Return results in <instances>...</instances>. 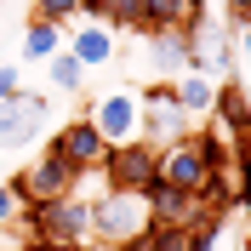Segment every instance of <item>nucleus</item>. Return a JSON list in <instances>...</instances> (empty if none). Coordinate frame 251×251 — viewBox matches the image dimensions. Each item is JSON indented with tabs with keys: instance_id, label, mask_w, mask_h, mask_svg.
Wrapping results in <instances>:
<instances>
[{
	"instance_id": "f257e3e1",
	"label": "nucleus",
	"mask_w": 251,
	"mask_h": 251,
	"mask_svg": "<svg viewBox=\"0 0 251 251\" xmlns=\"http://www.w3.org/2000/svg\"><path fill=\"white\" fill-rule=\"evenodd\" d=\"M23 223H29V234L46 240V246H63V240H92V200H80V194L34 200V205H23Z\"/></svg>"
},
{
	"instance_id": "f03ea898",
	"label": "nucleus",
	"mask_w": 251,
	"mask_h": 251,
	"mask_svg": "<svg viewBox=\"0 0 251 251\" xmlns=\"http://www.w3.org/2000/svg\"><path fill=\"white\" fill-rule=\"evenodd\" d=\"M149 228V205L143 194H120V188H103V200H92V234L109 240V246H126Z\"/></svg>"
},
{
	"instance_id": "7ed1b4c3",
	"label": "nucleus",
	"mask_w": 251,
	"mask_h": 251,
	"mask_svg": "<svg viewBox=\"0 0 251 251\" xmlns=\"http://www.w3.org/2000/svg\"><path fill=\"white\" fill-rule=\"evenodd\" d=\"M97 172L109 177V188H120V194H143L149 183H160V149L143 143V137L137 143H114Z\"/></svg>"
},
{
	"instance_id": "20e7f679",
	"label": "nucleus",
	"mask_w": 251,
	"mask_h": 251,
	"mask_svg": "<svg viewBox=\"0 0 251 251\" xmlns=\"http://www.w3.org/2000/svg\"><path fill=\"white\" fill-rule=\"evenodd\" d=\"M86 120L97 126V137L109 143H137L143 137V103L131 86H120V92H97L92 97V109H86Z\"/></svg>"
},
{
	"instance_id": "39448f33",
	"label": "nucleus",
	"mask_w": 251,
	"mask_h": 251,
	"mask_svg": "<svg viewBox=\"0 0 251 251\" xmlns=\"http://www.w3.org/2000/svg\"><path fill=\"white\" fill-rule=\"evenodd\" d=\"M6 183H12L17 205H34V200H63V194H75L80 172H75V166H69L63 154H51V149H46V154L34 160L23 177H6Z\"/></svg>"
},
{
	"instance_id": "423d86ee",
	"label": "nucleus",
	"mask_w": 251,
	"mask_h": 251,
	"mask_svg": "<svg viewBox=\"0 0 251 251\" xmlns=\"http://www.w3.org/2000/svg\"><path fill=\"white\" fill-rule=\"evenodd\" d=\"M51 120V103L34 92H12L6 103H0V149H29V143H40V131H46Z\"/></svg>"
},
{
	"instance_id": "0eeeda50",
	"label": "nucleus",
	"mask_w": 251,
	"mask_h": 251,
	"mask_svg": "<svg viewBox=\"0 0 251 251\" xmlns=\"http://www.w3.org/2000/svg\"><path fill=\"white\" fill-rule=\"evenodd\" d=\"M188 69L200 75H228L234 69V29L217 17H194L188 23Z\"/></svg>"
},
{
	"instance_id": "6e6552de",
	"label": "nucleus",
	"mask_w": 251,
	"mask_h": 251,
	"mask_svg": "<svg viewBox=\"0 0 251 251\" xmlns=\"http://www.w3.org/2000/svg\"><path fill=\"white\" fill-rule=\"evenodd\" d=\"M46 149H51V154H63L80 177H86V172H97V166H103V154H109V143L97 137V126L86 120V114H80V120H69L57 137L46 143Z\"/></svg>"
},
{
	"instance_id": "1a4fd4ad",
	"label": "nucleus",
	"mask_w": 251,
	"mask_h": 251,
	"mask_svg": "<svg viewBox=\"0 0 251 251\" xmlns=\"http://www.w3.org/2000/svg\"><path fill=\"white\" fill-rule=\"evenodd\" d=\"M143 57H149L154 80L188 75V29H149L143 34Z\"/></svg>"
},
{
	"instance_id": "9d476101",
	"label": "nucleus",
	"mask_w": 251,
	"mask_h": 251,
	"mask_svg": "<svg viewBox=\"0 0 251 251\" xmlns=\"http://www.w3.org/2000/svg\"><path fill=\"white\" fill-rule=\"evenodd\" d=\"M143 205H149V223H177V228H188L200 217V200L188 188H172V183H149L143 188Z\"/></svg>"
},
{
	"instance_id": "9b49d317",
	"label": "nucleus",
	"mask_w": 251,
	"mask_h": 251,
	"mask_svg": "<svg viewBox=\"0 0 251 251\" xmlns=\"http://www.w3.org/2000/svg\"><path fill=\"white\" fill-rule=\"evenodd\" d=\"M205 160H200V149L194 143H172V149H160V183H172V188H188V194H200V183H205Z\"/></svg>"
},
{
	"instance_id": "f8f14e48",
	"label": "nucleus",
	"mask_w": 251,
	"mask_h": 251,
	"mask_svg": "<svg viewBox=\"0 0 251 251\" xmlns=\"http://www.w3.org/2000/svg\"><path fill=\"white\" fill-rule=\"evenodd\" d=\"M205 126H217L223 137L234 143L240 131H251V103H246V86L240 80H223L217 97H211V114H205Z\"/></svg>"
},
{
	"instance_id": "ddd939ff",
	"label": "nucleus",
	"mask_w": 251,
	"mask_h": 251,
	"mask_svg": "<svg viewBox=\"0 0 251 251\" xmlns=\"http://www.w3.org/2000/svg\"><path fill=\"white\" fill-rule=\"evenodd\" d=\"M188 131H194V120L177 109V97H172V103H143V143L172 149V143H183Z\"/></svg>"
},
{
	"instance_id": "4468645a",
	"label": "nucleus",
	"mask_w": 251,
	"mask_h": 251,
	"mask_svg": "<svg viewBox=\"0 0 251 251\" xmlns=\"http://www.w3.org/2000/svg\"><path fill=\"white\" fill-rule=\"evenodd\" d=\"M172 97H177V109L188 114V120L200 126L205 114H211V97H217V75H200V69H188V75L172 80Z\"/></svg>"
},
{
	"instance_id": "2eb2a0df",
	"label": "nucleus",
	"mask_w": 251,
	"mask_h": 251,
	"mask_svg": "<svg viewBox=\"0 0 251 251\" xmlns=\"http://www.w3.org/2000/svg\"><path fill=\"white\" fill-rule=\"evenodd\" d=\"M69 57H75L80 69H103V63H114V29H109V23H86V29L69 40Z\"/></svg>"
},
{
	"instance_id": "dca6fc26",
	"label": "nucleus",
	"mask_w": 251,
	"mask_h": 251,
	"mask_svg": "<svg viewBox=\"0 0 251 251\" xmlns=\"http://www.w3.org/2000/svg\"><path fill=\"white\" fill-rule=\"evenodd\" d=\"M205 17V0H143V34L149 29H188Z\"/></svg>"
},
{
	"instance_id": "f3484780",
	"label": "nucleus",
	"mask_w": 251,
	"mask_h": 251,
	"mask_svg": "<svg viewBox=\"0 0 251 251\" xmlns=\"http://www.w3.org/2000/svg\"><path fill=\"white\" fill-rule=\"evenodd\" d=\"M51 51H63V23H46V17H34L29 29H23V57H29V63H46Z\"/></svg>"
},
{
	"instance_id": "a211bd4d",
	"label": "nucleus",
	"mask_w": 251,
	"mask_h": 251,
	"mask_svg": "<svg viewBox=\"0 0 251 251\" xmlns=\"http://www.w3.org/2000/svg\"><path fill=\"white\" fill-rule=\"evenodd\" d=\"M46 75H51V86H57V92H80V86H86V69L69 57V46L46 57Z\"/></svg>"
},
{
	"instance_id": "6ab92c4d",
	"label": "nucleus",
	"mask_w": 251,
	"mask_h": 251,
	"mask_svg": "<svg viewBox=\"0 0 251 251\" xmlns=\"http://www.w3.org/2000/svg\"><path fill=\"white\" fill-rule=\"evenodd\" d=\"M109 29H131L143 34V0H109V17H103Z\"/></svg>"
},
{
	"instance_id": "aec40b11",
	"label": "nucleus",
	"mask_w": 251,
	"mask_h": 251,
	"mask_svg": "<svg viewBox=\"0 0 251 251\" xmlns=\"http://www.w3.org/2000/svg\"><path fill=\"white\" fill-rule=\"evenodd\" d=\"M34 17H46V23H69V17H80V0H34Z\"/></svg>"
},
{
	"instance_id": "412c9836",
	"label": "nucleus",
	"mask_w": 251,
	"mask_h": 251,
	"mask_svg": "<svg viewBox=\"0 0 251 251\" xmlns=\"http://www.w3.org/2000/svg\"><path fill=\"white\" fill-rule=\"evenodd\" d=\"M17 211H23V205H17V194H12V183H0V228H6V223H12Z\"/></svg>"
},
{
	"instance_id": "4be33fe9",
	"label": "nucleus",
	"mask_w": 251,
	"mask_h": 251,
	"mask_svg": "<svg viewBox=\"0 0 251 251\" xmlns=\"http://www.w3.org/2000/svg\"><path fill=\"white\" fill-rule=\"evenodd\" d=\"M12 92H23V86H17V63H0V103H6Z\"/></svg>"
},
{
	"instance_id": "5701e85b",
	"label": "nucleus",
	"mask_w": 251,
	"mask_h": 251,
	"mask_svg": "<svg viewBox=\"0 0 251 251\" xmlns=\"http://www.w3.org/2000/svg\"><path fill=\"white\" fill-rule=\"evenodd\" d=\"M246 17H251V0H228V29H240Z\"/></svg>"
},
{
	"instance_id": "b1692460",
	"label": "nucleus",
	"mask_w": 251,
	"mask_h": 251,
	"mask_svg": "<svg viewBox=\"0 0 251 251\" xmlns=\"http://www.w3.org/2000/svg\"><path fill=\"white\" fill-rule=\"evenodd\" d=\"M234 46H246V57H251V17H246V23L234 29Z\"/></svg>"
},
{
	"instance_id": "393cba45",
	"label": "nucleus",
	"mask_w": 251,
	"mask_h": 251,
	"mask_svg": "<svg viewBox=\"0 0 251 251\" xmlns=\"http://www.w3.org/2000/svg\"><path fill=\"white\" fill-rule=\"evenodd\" d=\"M51 251H97V246H86V240H63V246H51Z\"/></svg>"
},
{
	"instance_id": "a878e982",
	"label": "nucleus",
	"mask_w": 251,
	"mask_h": 251,
	"mask_svg": "<svg viewBox=\"0 0 251 251\" xmlns=\"http://www.w3.org/2000/svg\"><path fill=\"white\" fill-rule=\"evenodd\" d=\"M17 251H51V246H46V240H29V246H17Z\"/></svg>"
}]
</instances>
